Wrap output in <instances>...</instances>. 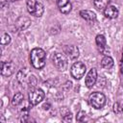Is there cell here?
<instances>
[{
    "label": "cell",
    "mask_w": 123,
    "mask_h": 123,
    "mask_svg": "<svg viewBox=\"0 0 123 123\" xmlns=\"http://www.w3.org/2000/svg\"><path fill=\"white\" fill-rule=\"evenodd\" d=\"M30 61L36 69H41L45 65L46 54L41 48H34L30 54Z\"/></svg>",
    "instance_id": "6da1fadb"
},
{
    "label": "cell",
    "mask_w": 123,
    "mask_h": 123,
    "mask_svg": "<svg viewBox=\"0 0 123 123\" xmlns=\"http://www.w3.org/2000/svg\"><path fill=\"white\" fill-rule=\"evenodd\" d=\"M27 10L32 15L36 17H40L44 12V6L40 0H28Z\"/></svg>",
    "instance_id": "7a4b0ae2"
},
{
    "label": "cell",
    "mask_w": 123,
    "mask_h": 123,
    "mask_svg": "<svg viewBox=\"0 0 123 123\" xmlns=\"http://www.w3.org/2000/svg\"><path fill=\"white\" fill-rule=\"evenodd\" d=\"M89 104L96 110L102 109L106 103V97L101 92H93L89 95Z\"/></svg>",
    "instance_id": "3957f363"
},
{
    "label": "cell",
    "mask_w": 123,
    "mask_h": 123,
    "mask_svg": "<svg viewBox=\"0 0 123 123\" xmlns=\"http://www.w3.org/2000/svg\"><path fill=\"white\" fill-rule=\"evenodd\" d=\"M53 63L58 70L63 71L67 68V65H68L67 57L62 53H56L53 57Z\"/></svg>",
    "instance_id": "277c9868"
},
{
    "label": "cell",
    "mask_w": 123,
    "mask_h": 123,
    "mask_svg": "<svg viewBox=\"0 0 123 123\" xmlns=\"http://www.w3.org/2000/svg\"><path fill=\"white\" fill-rule=\"evenodd\" d=\"M86 70V68L85 63H83L82 62H76L71 66V75L74 79L79 80L85 75Z\"/></svg>",
    "instance_id": "5b68a950"
},
{
    "label": "cell",
    "mask_w": 123,
    "mask_h": 123,
    "mask_svg": "<svg viewBox=\"0 0 123 123\" xmlns=\"http://www.w3.org/2000/svg\"><path fill=\"white\" fill-rule=\"evenodd\" d=\"M44 98V92L40 88H34L29 92V102L32 105H37Z\"/></svg>",
    "instance_id": "8992f818"
},
{
    "label": "cell",
    "mask_w": 123,
    "mask_h": 123,
    "mask_svg": "<svg viewBox=\"0 0 123 123\" xmlns=\"http://www.w3.org/2000/svg\"><path fill=\"white\" fill-rule=\"evenodd\" d=\"M63 54L67 57V59L75 60L79 56V49L75 45H65L63 46Z\"/></svg>",
    "instance_id": "52a82bcc"
},
{
    "label": "cell",
    "mask_w": 123,
    "mask_h": 123,
    "mask_svg": "<svg viewBox=\"0 0 123 123\" xmlns=\"http://www.w3.org/2000/svg\"><path fill=\"white\" fill-rule=\"evenodd\" d=\"M14 71V65L10 62H1V74L4 77L11 76Z\"/></svg>",
    "instance_id": "ba28073f"
},
{
    "label": "cell",
    "mask_w": 123,
    "mask_h": 123,
    "mask_svg": "<svg viewBox=\"0 0 123 123\" xmlns=\"http://www.w3.org/2000/svg\"><path fill=\"white\" fill-rule=\"evenodd\" d=\"M96 80H97V70L95 68H91L86 77V86L89 88L92 87L95 85Z\"/></svg>",
    "instance_id": "9c48e42d"
},
{
    "label": "cell",
    "mask_w": 123,
    "mask_h": 123,
    "mask_svg": "<svg viewBox=\"0 0 123 123\" xmlns=\"http://www.w3.org/2000/svg\"><path fill=\"white\" fill-rule=\"evenodd\" d=\"M30 24H31V20L28 17H26V16H20V17H18L15 20V23H14L15 27L18 30H20V31L21 30H25L26 28H28L30 26Z\"/></svg>",
    "instance_id": "30bf717a"
},
{
    "label": "cell",
    "mask_w": 123,
    "mask_h": 123,
    "mask_svg": "<svg viewBox=\"0 0 123 123\" xmlns=\"http://www.w3.org/2000/svg\"><path fill=\"white\" fill-rule=\"evenodd\" d=\"M58 7L60 11L64 14L69 13L72 9V5L69 0H58Z\"/></svg>",
    "instance_id": "8fae6325"
},
{
    "label": "cell",
    "mask_w": 123,
    "mask_h": 123,
    "mask_svg": "<svg viewBox=\"0 0 123 123\" xmlns=\"http://www.w3.org/2000/svg\"><path fill=\"white\" fill-rule=\"evenodd\" d=\"M104 14L108 18H111V19L112 18H116L117 15H118V9L113 5L107 6L104 9Z\"/></svg>",
    "instance_id": "7c38bea8"
},
{
    "label": "cell",
    "mask_w": 123,
    "mask_h": 123,
    "mask_svg": "<svg viewBox=\"0 0 123 123\" xmlns=\"http://www.w3.org/2000/svg\"><path fill=\"white\" fill-rule=\"evenodd\" d=\"M80 15L86 21L88 22H92L96 19V14L95 12H93L92 11H89V10H82L80 12Z\"/></svg>",
    "instance_id": "4fadbf2b"
},
{
    "label": "cell",
    "mask_w": 123,
    "mask_h": 123,
    "mask_svg": "<svg viewBox=\"0 0 123 123\" xmlns=\"http://www.w3.org/2000/svg\"><path fill=\"white\" fill-rule=\"evenodd\" d=\"M113 60H112V58L111 57H110V56H105L103 59H102V61H101V66L104 68V69H110V68H111L112 66H113Z\"/></svg>",
    "instance_id": "5bb4252c"
},
{
    "label": "cell",
    "mask_w": 123,
    "mask_h": 123,
    "mask_svg": "<svg viewBox=\"0 0 123 123\" xmlns=\"http://www.w3.org/2000/svg\"><path fill=\"white\" fill-rule=\"evenodd\" d=\"M95 41H96V44L99 48V50L101 52H104V50L106 49V46H107V42H106V38L103 35H98L95 38Z\"/></svg>",
    "instance_id": "9a60e30c"
},
{
    "label": "cell",
    "mask_w": 123,
    "mask_h": 123,
    "mask_svg": "<svg viewBox=\"0 0 123 123\" xmlns=\"http://www.w3.org/2000/svg\"><path fill=\"white\" fill-rule=\"evenodd\" d=\"M111 0H93L94 6L98 10H104L107 6H109Z\"/></svg>",
    "instance_id": "2e32d148"
},
{
    "label": "cell",
    "mask_w": 123,
    "mask_h": 123,
    "mask_svg": "<svg viewBox=\"0 0 123 123\" xmlns=\"http://www.w3.org/2000/svg\"><path fill=\"white\" fill-rule=\"evenodd\" d=\"M23 99H24V96H23V94H22L21 92L15 93V94L13 95V97H12V106H18L19 104L22 103Z\"/></svg>",
    "instance_id": "e0dca14e"
},
{
    "label": "cell",
    "mask_w": 123,
    "mask_h": 123,
    "mask_svg": "<svg viewBox=\"0 0 123 123\" xmlns=\"http://www.w3.org/2000/svg\"><path fill=\"white\" fill-rule=\"evenodd\" d=\"M10 42H11V37H10V35H8L7 33L2 34V37H1V44L2 45H7Z\"/></svg>",
    "instance_id": "ac0fdd59"
},
{
    "label": "cell",
    "mask_w": 123,
    "mask_h": 123,
    "mask_svg": "<svg viewBox=\"0 0 123 123\" xmlns=\"http://www.w3.org/2000/svg\"><path fill=\"white\" fill-rule=\"evenodd\" d=\"M113 111L115 113H117V114L122 113L123 112V105L121 103H119V102L114 103V105H113Z\"/></svg>",
    "instance_id": "d6986e66"
},
{
    "label": "cell",
    "mask_w": 123,
    "mask_h": 123,
    "mask_svg": "<svg viewBox=\"0 0 123 123\" xmlns=\"http://www.w3.org/2000/svg\"><path fill=\"white\" fill-rule=\"evenodd\" d=\"M62 117H63V120H64V121H71V119H72V114H71L70 111H67V113L64 114V115H62Z\"/></svg>",
    "instance_id": "ffe728a7"
},
{
    "label": "cell",
    "mask_w": 123,
    "mask_h": 123,
    "mask_svg": "<svg viewBox=\"0 0 123 123\" xmlns=\"http://www.w3.org/2000/svg\"><path fill=\"white\" fill-rule=\"evenodd\" d=\"M83 116H85V112L84 111H80L78 113V115H77V120L78 121H82V118L81 117H83Z\"/></svg>",
    "instance_id": "44dd1931"
},
{
    "label": "cell",
    "mask_w": 123,
    "mask_h": 123,
    "mask_svg": "<svg viewBox=\"0 0 123 123\" xmlns=\"http://www.w3.org/2000/svg\"><path fill=\"white\" fill-rule=\"evenodd\" d=\"M49 107H50V104H48V103L43 105V109H44V110H48V109H49Z\"/></svg>",
    "instance_id": "7402d4cb"
},
{
    "label": "cell",
    "mask_w": 123,
    "mask_h": 123,
    "mask_svg": "<svg viewBox=\"0 0 123 123\" xmlns=\"http://www.w3.org/2000/svg\"><path fill=\"white\" fill-rule=\"evenodd\" d=\"M5 1H7V2H8V1H10V2H13V1H16V0H5Z\"/></svg>",
    "instance_id": "603a6c76"
}]
</instances>
